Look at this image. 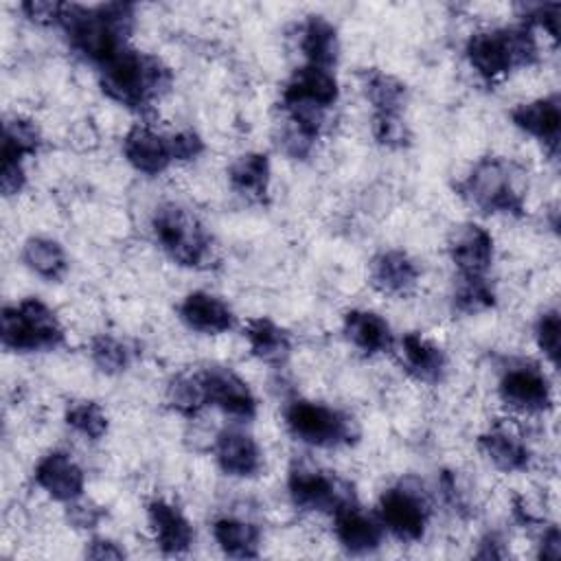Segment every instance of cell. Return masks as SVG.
<instances>
[{
	"instance_id": "cell-1",
	"label": "cell",
	"mask_w": 561,
	"mask_h": 561,
	"mask_svg": "<svg viewBox=\"0 0 561 561\" xmlns=\"http://www.w3.org/2000/svg\"><path fill=\"white\" fill-rule=\"evenodd\" d=\"M59 24L77 53L103 66L127 48L125 39L134 24V7L125 2L101 4L94 9L66 4Z\"/></svg>"
},
{
	"instance_id": "cell-2",
	"label": "cell",
	"mask_w": 561,
	"mask_h": 561,
	"mask_svg": "<svg viewBox=\"0 0 561 561\" xmlns=\"http://www.w3.org/2000/svg\"><path fill=\"white\" fill-rule=\"evenodd\" d=\"M171 83L169 68L151 55L134 48H123L107 64L101 66L103 92L134 110L147 107Z\"/></svg>"
},
{
	"instance_id": "cell-3",
	"label": "cell",
	"mask_w": 561,
	"mask_h": 561,
	"mask_svg": "<svg viewBox=\"0 0 561 561\" xmlns=\"http://www.w3.org/2000/svg\"><path fill=\"white\" fill-rule=\"evenodd\" d=\"M458 193L482 213L522 215L526 202L524 171L504 158L486 156L458 184Z\"/></svg>"
},
{
	"instance_id": "cell-4",
	"label": "cell",
	"mask_w": 561,
	"mask_h": 561,
	"mask_svg": "<svg viewBox=\"0 0 561 561\" xmlns=\"http://www.w3.org/2000/svg\"><path fill=\"white\" fill-rule=\"evenodd\" d=\"M465 55L471 68L484 81H495L515 68L535 64L537 42L528 24L508 28H486L469 37Z\"/></svg>"
},
{
	"instance_id": "cell-5",
	"label": "cell",
	"mask_w": 561,
	"mask_h": 561,
	"mask_svg": "<svg viewBox=\"0 0 561 561\" xmlns=\"http://www.w3.org/2000/svg\"><path fill=\"white\" fill-rule=\"evenodd\" d=\"M153 234L160 248L184 267H204L213 259L210 237L199 219L180 204H162L153 215Z\"/></svg>"
},
{
	"instance_id": "cell-6",
	"label": "cell",
	"mask_w": 561,
	"mask_h": 561,
	"mask_svg": "<svg viewBox=\"0 0 561 561\" xmlns=\"http://www.w3.org/2000/svg\"><path fill=\"white\" fill-rule=\"evenodd\" d=\"M0 335L4 348L28 353L55 348L64 342V329L48 305L37 298H26L2 309Z\"/></svg>"
},
{
	"instance_id": "cell-7",
	"label": "cell",
	"mask_w": 561,
	"mask_h": 561,
	"mask_svg": "<svg viewBox=\"0 0 561 561\" xmlns=\"http://www.w3.org/2000/svg\"><path fill=\"white\" fill-rule=\"evenodd\" d=\"M285 425L294 438L313 447H337L351 445L357 438L355 421L316 401H294L285 410Z\"/></svg>"
},
{
	"instance_id": "cell-8",
	"label": "cell",
	"mask_w": 561,
	"mask_h": 561,
	"mask_svg": "<svg viewBox=\"0 0 561 561\" xmlns=\"http://www.w3.org/2000/svg\"><path fill=\"white\" fill-rule=\"evenodd\" d=\"M289 495L298 508L335 515L355 502L353 486L316 469H291L287 480Z\"/></svg>"
},
{
	"instance_id": "cell-9",
	"label": "cell",
	"mask_w": 561,
	"mask_h": 561,
	"mask_svg": "<svg viewBox=\"0 0 561 561\" xmlns=\"http://www.w3.org/2000/svg\"><path fill=\"white\" fill-rule=\"evenodd\" d=\"M377 513L381 526L394 537L403 541H416L425 533L430 519V504L419 489L399 484L381 493Z\"/></svg>"
},
{
	"instance_id": "cell-10",
	"label": "cell",
	"mask_w": 561,
	"mask_h": 561,
	"mask_svg": "<svg viewBox=\"0 0 561 561\" xmlns=\"http://www.w3.org/2000/svg\"><path fill=\"white\" fill-rule=\"evenodd\" d=\"M500 399L515 412L539 414L552 408V390L543 370L535 364H511L497 386Z\"/></svg>"
},
{
	"instance_id": "cell-11",
	"label": "cell",
	"mask_w": 561,
	"mask_h": 561,
	"mask_svg": "<svg viewBox=\"0 0 561 561\" xmlns=\"http://www.w3.org/2000/svg\"><path fill=\"white\" fill-rule=\"evenodd\" d=\"M35 484L57 502H75L83 495L85 476L75 458L66 451H50L39 458L33 471Z\"/></svg>"
},
{
	"instance_id": "cell-12",
	"label": "cell",
	"mask_w": 561,
	"mask_h": 561,
	"mask_svg": "<svg viewBox=\"0 0 561 561\" xmlns=\"http://www.w3.org/2000/svg\"><path fill=\"white\" fill-rule=\"evenodd\" d=\"M208 405H217L230 416L252 419L256 412V399L248 383L230 368L213 366L202 370Z\"/></svg>"
},
{
	"instance_id": "cell-13",
	"label": "cell",
	"mask_w": 561,
	"mask_h": 561,
	"mask_svg": "<svg viewBox=\"0 0 561 561\" xmlns=\"http://www.w3.org/2000/svg\"><path fill=\"white\" fill-rule=\"evenodd\" d=\"M449 256L460 276H484L493 261V237L478 224H460L449 237Z\"/></svg>"
},
{
	"instance_id": "cell-14",
	"label": "cell",
	"mask_w": 561,
	"mask_h": 561,
	"mask_svg": "<svg viewBox=\"0 0 561 561\" xmlns=\"http://www.w3.org/2000/svg\"><path fill=\"white\" fill-rule=\"evenodd\" d=\"M340 96L337 79L329 68L305 64L300 66L283 88V105L305 103L329 110Z\"/></svg>"
},
{
	"instance_id": "cell-15",
	"label": "cell",
	"mask_w": 561,
	"mask_h": 561,
	"mask_svg": "<svg viewBox=\"0 0 561 561\" xmlns=\"http://www.w3.org/2000/svg\"><path fill=\"white\" fill-rule=\"evenodd\" d=\"M147 519L153 530L156 546L164 554H184L191 548V543L195 539L193 526L184 517V513L178 506H173L171 502H167L162 497L151 500L147 506Z\"/></svg>"
},
{
	"instance_id": "cell-16",
	"label": "cell",
	"mask_w": 561,
	"mask_h": 561,
	"mask_svg": "<svg viewBox=\"0 0 561 561\" xmlns=\"http://www.w3.org/2000/svg\"><path fill=\"white\" fill-rule=\"evenodd\" d=\"M123 153L127 162L145 175H158L173 162L169 138L147 125H136L127 131L123 138Z\"/></svg>"
},
{
	"instance_id": "cell-17",
	"label": "cell",
	"mask_w": 561,
	"mask_h": 561,
	"mask_svg": "<svg viewBox=\"0 0 561 561\" xmlns=\"http://www.w3.org/2000/svg\"><path fill=\"white\" fill-rule=\"evenodd\" d=\"M335 537L340 546L351 554H368L381 546L383 526L368 513H364L355 502L337 511L335 515Z\"/></svg>"
},
{
	"instance_id": "cell-18",
	"label": "cell",
	"mask_w": 561,
	"mask_h": 561,
	"mask_svg": "<svg viewBox=\"0 0 561 561\" xmlns=\"http://www.w3.org/2000/svg\"><path fill=\"white\" fill-rule=\"evenodd\" d=\"M215 458L224 473L234 478H252L263 467L256 440L241 430H224L215 440Z\"/></svg>"
},
{
	"instance_id": "cell-19",
	"label": "cell",
	"mask_w": 561,
	"mask_h": 561,
	"mask_svg": "<svg viewBox=\"0 0 561 561\" xmlns=\"http://www.w3.org/2000/svg\"><path fill=\"white\" fill-rule=\"evenodd\" d=\"M511 118L515 127L526 131L528 136L541 140L552 153L559 147V129H561V105L557 96L537 99L530 103H522L513 107Z\"/></svg>"
},
{
	"instance_id": "cell-20",
	"label": "cell",
	"mask_w": 561,
	"mask_h": 561,
	"mask_svg": "<svg viewBox=\"0 0 561 561\" xmlns=\"http://www.w3.org/2000/svg\"><path fill=\"white\" fill-rule=\"evenodd\" d=\"M368 276L375 289L390 296H405L416 287L419 267L405 252L386 250L370 261Z\"/></svg>"
},
{
	"instance_id": "cell-21",
	"label": "cell",
	"mask_w": 561,
	"mask_h": 561,
	"mask_svg": "<svg viewBox=\"0 0 561 561\" xmlns=\"http://www.w3.org/2000/svg\"><path fill=\"white\" fill-rule=\"evenodd\" d=\"M178 313L188 329L208 335L224 333L234 324L232 309L208 291H191L178 307Z\"/></svg>"
},
{
	"instance_id": "cell-22",
	"label": "cell",
	"mask_w": 561,
	"mask_h": 561,
	"mask_svg": "<svg viewBox=\"0 0 561 561\" xmlns=\"http://www.w3.org/2000/svg\"><path fill=\"white\" fill-rule=\"evenodd\" d=\"M342 329L346 340L364 355L386 353L394 344L390 324L375 311H366V309L346 311Z\"/></svg>"
},
{
	"instance_id": "cell-23",
	"label": "cell",
	"mask_w": 561,
	"mask_h": 561,
	"mask_svg": "<svg viewBox=\"0 0 561 561\" xmlns=\"http://www.w3.org/2000/svg\"><path fill=\"white\" fill-rule=\"evenodd\" d=\"M403 368L425 383H438L447 373V355L432 340L421 333H405L401 337Z\"/></svg>"
},
{
	"instance_id": "cell-24",
	"label": "cell",
	"mask_w": 561,
	"mask_h": 561,
	"mask_svg": "<svg viewBox=\"0 0 561 561\" xmlns=\"http://www.w3.org/2000/svg\"><path fill=\"white\" fill-rule=\"evenodd\" d=\"M300 50L307 57V64L331 70L340 55L335 26L322 15H309L300 28Z\"/></svg>"
},
{
	"instance_id": "cell-25",
	"label": "cell",
	"mask_w": 561,
	"mask_h": 561,
	"mask_svg": "<svg viewBox=\"0 0 561 561\" xmlns=\"http://www.w3.org/2000/svg\"><path fill=\"white\" fill-rule=\"evenodd\" d=\"M480 451L502 471H522L530 462L526 443L506 427H493L478 438Z\"/></svg>"
},
{
	"instance_id": "cell-26",
	"label": "cell",
	"mask_w": 561,
	"mask_h": 561,
	"mask_svg": "<svg viewBox=\"0 0 561 561\" xmlns=\"http://www.w3.org/2000/svg\"><path fill=\"white\" fill-rule=\"evenodd\" d=\"M245 340L250 344L252 355L267 364H283L291 353L289 333L267 318L248 320Z\"/></svg>"
},
{
	"instance_id": "cell-27",
	"label": "cell",
	"mask_w": 561,
	"mask_h": 561,
	"mask_svg": "<svg viewBox=\"0 0 561 561\" xmlns=\"http://www.w3.org/2000/svg\"><path fill=\"white\" fill-rule=\"evenodd\" d=\"M228 178L239 195L252 202H261L270 184V160L265 153L259 151L243 153L230 164Z\"/></svg>"
},
{
	"instance_id": "cell-28",
	"label": "cell",
	"mask_w": 561,
	"mask_h": 561,
	"mask_svg": "<svg viewBox=\"0 0 561 561\" xmlns=\"http://www.w3.org/2000/svg\"><path fill=\"white\" fill-rule=\"evenodd\" d=\"M213 539L228 557H256L261 546V530L252 522L239 517H219L213 524Z\"/></svg>"
},
{
	"instance_id": "cell-29",
	"label": "cell",
	"mask_w": 561,
	"mask_h": 561,
	"mask_svg": "<svg viewBox=\"0 0 561 561\" xmlns=\"http://www.w3.org/2000/svg\"><path fill=\"white\" fill-rule=\"evenodd\" d=\"M22 261L33 274H37L46 280H57L68 270L64 248L48 237L26 239V243L22 248Z\"/></svg>"
},
{
	"instance_id": "cell-30",
	"label": "cell",
	"mask_w": 561,
	"mask_h": 561,
	"mask_svg": "<svg viewBox=\"0 0 561 561\" xmlns=\"http://www.w3.org/2000/svg\"><path fill=\"white\" fill-rule=\"evenodd\" d=\"M42 145L39 129L33 121L13 116L4 121L2 129V160L22 162L26 156H33Z\"/></svg>"
},
{
	"instance_id": "cell-31",
	"label": "cell",
	"mask_w": 561,
	"mask_h": 561,
	"mask_svg": "<svg viewBox=\"0 0 561 561\" xmlns=\"http://www.w3.org/2000/svg\"><path fill=\"white\" fill-rule=\"evenodd\" d=\"M167 403L180 414L195 416L202 408L208 405L206 386L202 373H186L171 379L167 386Z\"/></svg>"
},
{
	"instance_id": "cell-32",
	"label": "cell",
	"mask_w": 561,
	"mask_h": 561,
	"mask_svg": "<svg viewBox=\"0 0 561 561\" xmlns=\"http://www.w3.org/2000/svg\"><path fill=\"white\" fill-rule=\"evenodd\" d=\"M362 88L366 92V99L373 103L375 112L399 114L405 103V85L392 75L370 70L364 75Z\"/></svg>"
},
{
	"instance_id": "cell-33",
	"label": "cell",
	"mask_w": 561,
	"mask_h": 561,
	"mask_svg": "<svg viewBox=\"0 0 561 561\" xmlns=\"http://www.w3.org/2000/svg\"><path fill=\"white\" fill-rule=\"evenodd\" d=\"M90 355H92V362L96 364V368L105 375H118L131 362L129 346L112 335L94 337L92 346H90Z\"/></svg>"
},
{
	"instance_id": "cell-34",
	"label": "cell",
	"mask_w": 561,
	"mask_h": 561,
	"mask_svg": "<svg viewBox=\"0 0 561 561\" xmlns=\"http://www.w3.org/2000/svg\"><path fill=\"white\" fill-rule=\"evenodd\" d=\"M66 423L90 440H99L107 432V416L94 401H77L66 412Z\"/></svg>"
},
{
	"instance_id": "cell-35",
	"label": "cell",
	"mask_w": 561,
	"mask_h": 561,
	"mask_svg": "<svg viewBox=\"0 0 561 561\" xmlns=\"http://www.w3.org/2000/svg\"><path fill=\"white\" fill-rule=\"evenodd\" d=\"M454 302L465 313H478L495 302V294L484 276H462L454 294Z\"/></svg>"
},
{
	"instance_id": "cell-36",
	"label": "cell",
	"mask_w": 561,
	"mask_h": 561,
	"mask_svg": "<svg viewBox=\"0 0 561 561\" xmlns=\"http://www.w3.org/2000/svg\"><path fill=\"white\" fill-rule=\"evenodd\" d=\"M370 129H373L375 140L386 147H403L410 140V131H408V125L401 118V114L375 112Z\"/></svg>"
},
{
	"instance_id": "cell-37",
	"label": "cell",
	"mask_w": 561,
	"mask_h": 561,
	"mask_svg": "<svg viewBox=\"0 0 561 561\" xmlns=\"http://www.w3.org/2000/svg\"><path fill=\"white\" fill-rule=\"evenodd\" d=\"M535 340H537V346L543 351V355L550 359L552 366H559V344H561V320H559V313L552 309V311H546L539 320H537V327H535Z\"/></svg>"
},
{
	"instance_id": "cell-38",
	"label": "cell",
	"mask_w": 561,
	"mask_h": 561,
	"mask_svg": "<svg viewBox=\"0 0 561 561\" xmlns=\"http://www.w3.org/2000/svg\"><path fill=\"white\" fill-rule=\"evenodd\" d=\"M173 160H193L204 151V140L193 129H182L169 138Z\"/></svg>"
},
{
	"instance_id": "cell-39",
	"label": "cell",
	"mask_w": 561,
	"mask_h": 561,
	"mask_svg": "<svg viewBox=\"0 0 561 561\" xmlns=\"http://www.w3.org/2000/svg\"><path fill=\"white\" fill-rule=\"evenodd\" d=\"M64 9H66L64 2H46V0H31L22 4V11L26 13V18H31L37 24H59Z\"/></svg>"
},
{
	"instance_id": "cell-40",
	"label": "cell",
	"mask_w": 561,
	"mask_h": 561,
	"mask_svg": "<svg viewBox=\"0 0 561 561\" xmlns=\"http://www.w3.org/2000/svg\"><path fill=\"white\" fill-rule=\"evenodd\" d=\"M524 24H528V26L539 24V26H543L552 37H557V33H559V4H535V7H526Z\"/></svg>"
},
{
	"instance_id": "cell-41",
	"label": "cell",
	"mask_w": 561,
	"mask_h": 561,
	"mask_svg": "<svg viewBox=\"0 0 561 561\" xmlns=\"http://www.w3.org/2000/svg\"><path fill=\"white\" fill-rule=\"evenodd\" d=\"M101 517H103V511L92 502H83L81 497L75 502H68V522L75 528H94Z\"/></svg>"
},
{
	"instance_id": "cell-42",
	"label": "cell",
	"mask_w": 561,
	"mask_h": 561,
	"mask_svg": "<svg viewBox=\"0 0 561 561\" xmlns=\"http://www.w3.org/2000/svg\"><path fill=\"white\" fill-rule=\"evenodd\" d=\"M24 182H26V173H24L22 162H18V160H2V171H0L2 193L7 197H11V195L22 191Z\"/></svg>"
},
{
	"instance_id": "cell-43",
	"label": "cell",
	"mask_w": 561,
	"mask_h": 561,
	"mask_svg": "<svg viewBox=\"0 0 561 561\" xmlns=\"http://www.w3.org/2000/svg\"><path fill=\"white\" fill-rule=\"evenodd\" d=\"M85 554L90 559H123L125 557V550L112 541V539H105V537H96L90 541V546L85 548Z\"/></svg>"
},
{
	"instance_id": "cell-44",
	"label": "cell",
	"mask_w": 561,
	"mask_h": 561,
	"mask_svg": "<svg viewBox=\"0 0 561 561\" xmlns=\"http://www.w3.org/2000/svg\"><path fill=\"white\" fill-rule=\"evenodd\" d=\"M539 557L552 559V561L561 557V535H559V528H557V526H548V528L543 530L541 546H539Z\"/></svg>"
},
{
	"instance_id": "cell-45",
	"label": "cell",
	"mask_w": 561,
	"mask_h": 561,
	"mask_svg": "<svg viewBox=\"0 0 561 561\" xmlns=\"http://www.w3.org/2000/svg\"><path fill=\"white\" fill-rule=\"evenodd\" d=\"M484 550H478L476 554L478 557H482V559H489V557H502V552L497 550V541H495V537H486L482 543H480Z\"/></svg>"
}]
</instances>
